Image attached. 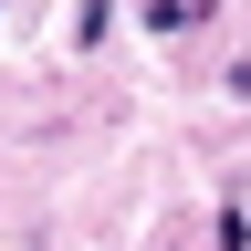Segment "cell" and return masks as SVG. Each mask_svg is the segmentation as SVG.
Returning <instances> with one entry per match:
<instances>
[{
	"instance_id": "1",
	"label": "cell",
	"mask_w": 251,
	"mask_h": 251,
	"mask_svg": "<svg viewBox=\"0 0 251 251\" xmlns=\"http://www.w3.org/2000/svg\"><path fill=\"white\" fill-rule=\"evenodd\" d=\"M209 0H147V31H199Z\"/></svg>"
},
{
	"instance_id": "2",
	"label": "cell",
	"mask_w": 251,
	"mask_h": 251,
	"mask_svg": "<svg viewBox=\"0 0 251 251\" xmlns=\"http://www.w3.org/2000/svg\"><path fill=\"white\" fill-rule=\"evenodd\" d=\"M105 31H115V0H74V42L94 52V42H105Z\"/></svg>"
}]
</instances>
